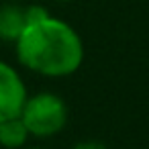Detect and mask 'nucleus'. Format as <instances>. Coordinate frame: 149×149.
I'll use <instances>...</instances> for the list:
<instances>
[{
    "instance_id": "5",
    "label": "nucleus",
    "mask_w": 149,
    "mask_h": 149,
    "mask_svg": "<svg viewBox=\"0 0 149 149\" xmlns=\"http://www.w3.org/2000/svg\"><path fill=\"white\" fill-rule=\"evenodd\" d=\"M31 133L21 116H13L0 123V147L4 149H23Z\"/></svg>"
},
{
    "instance_id": "4",
    "label": "nucleus",
    "mask_w": 149,
    "mask_h": 149,
    "mask_svg": "<svg viewBox=\"0 0 149 149\" xmlns=\"http://www.w3.org/2000/svg\"><path fill=\"white\" fill-rule=\"evenodd\" d=\"M27 27L25 21V6L21 4H0V41L15 43L23 29Z\"/></svg>"
},
{
    "instance_id": "3",
    "label": "nucleus",
    "mask_w": 149,
    "mask_h": 149,
    "mask_svg": "<svg viewBox=\"0 0 149 149\" xmlns=\"http://www.w3.org/2000/svg\"><path fill=\"white\" fill-rule=\"evenodd\" d=\"M27 98V86L19 70L0 59V123L21 116Z\"/></svg>"
},
{
    "instance_id": "6",
    "label": "nucleus",
    "mask_w": 149,
    "mask_h": 149,
    "mask_svg": "<svg viewBox=\"0 0 149 149\" xmlns=\"http://www.w3.org/2000/svg\"><path fill=\"white\" fill-rule=\"evenodd\" d=\"M49 15L51 13L43 4H29V6H25V21H27V25L29 23H37V21L45 19V17H49Z\"/></svg>"
},
{
    "instance_id": "1",
    "label": "nucleus",
    "mask_w": 149,
    "mask_h": 149,
    "mask_svg": "<svg viewBox=\"0 0 149 149\" xmlns=\"http://www.w3.org/2000/svg\"><path fill=\"white\" fill-rule=\"evenodd\" d=\"M19 63L43 78H68L84 63V41L78 31L53 15L29 23L15 41Z\"/></svg>"
},
{
    "instance_id": "9",
    "label": "nucleus",
    "mask_w": 149,
    "mask_h": 149,
    "mask_svg": "<svg viewBox=\"0 0 149 149\" xmlns=\"http://www.w3.org/2000/svg\"><path fill=\"white\" fill-rule=\"evenodd\" d=\"M55 2H72V0H55Z\"/></svg>"
},
{
    "instance_id": "2",
    "label": "nucleus",
    "mask_w": 149,
    "mask_h": 149,
    "mask_svg": "<svg viewBox=\"0 0 149 149\" xmlns=\"http://www.w3.org/2000/svg\"><path fill=\"white\" fill-rule=\"evenodd\" d=\"M68 104L61 96L53 92H39L35 96H29L21 118L27 125L31 137L37 139H49L57 133H61L68 125Z\"/></svg>"
},
{
    "instance_id": "8",
    "label": "nucleus",
    "mask_w": 149,
    "mask_h": 149,
    "mask_svg": "<svg viewBox=\"0 0 149 149\" xmlns=\"http://www.w3.org/2000/svg\"><path fill=\"white\" fill-rule=\"evenodd\" d=\"M23 149H43V147H23Z\"/></svg>"
},
{
    "instance_id": "7",
    "label": "nucleus",
    "mask_w": 149,
    "mask_h": 149,
    "mask_svg": "<svg viewBox=\"0 0 149 149\" xmlns=\"http://www.w3.org/2000/svg\"><path fill=\"white\" fill-rule=\"evenodd\" d=\"M72 149H106V145L100 143V141H80Z\"/></svg>"
}]
</instances>
